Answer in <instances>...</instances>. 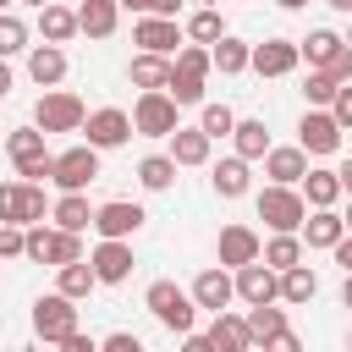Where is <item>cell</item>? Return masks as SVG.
Wrapping results in <instances>:
<instances>
[{"instance_id":"f1b7e54d","label":"cell","mask_w":352,"mask_h":352,"mask_svg":"<svg viewBox=\"0 0 352 352\" xmlns=\"http://www.w3.org/2000/svg\"><path fill=\"white\" fill-rule=\"evenodd\" d=\"M38 33H44V44H72L77 38V11H66V6H44L38 11Z\"/></svg>"},{"instance_id":"f907efd6","label":"cell","mask_w":352,"mask_h":352,"mask_svg":"<svg viewBox=\"0 0 352 352\" xmlns=\"http://www.w3.org/2000/svg\"><path fill=\"white\" fill-rule=\"evenodd\" d=\"M182 352H214V341L198 336V330H187V336H182Z\"/></svg>"},{"instance_id":"2e32d148","label":"cell","mask_w":352,"mask_h":352,"mask_svg":"<svg viewBox=\"0 0 352 352\" xmlns=\"http://www.w3.org/2000/svg\"><path fill=\"white\" fill-rule=\"evenodd\" d=\"M236 297V286H231V275H226V264L220 270H204L198 280H192V302L198 308H209V314H226V302Z\"/></svg>"},{"instance_id":"cb8c5ba5","label":"cell","mask_w":352,"mask_h":352,"mask_svg":"<svg viewBox=\"0 0 352 352\" xmlns=\"http://www.w3.org/2000/svg\"><path fill=\"white\" fill-rule=\"evenodd\" d=\"M209 60H214V72H220V77H236V72H248V60H253V44L226 33L220 44H209Z\"/></svg>"},{"instance_id":"7bdbcfd3","label":"cell","mask_w":352,"mask_h":352,"mask_svg":"<svg viewBox=\"0 0 352 352\" xmlns=\"http://www.w3.org/2000/svg\"><path fill=\"white\" fill-rule=\"evenodd\" d=\"M16 176H22V182H50V176H55V154H44V160H28V165H16Z\"/></svg>"},{"instance_id":"83f0119b","label":"cell","mask_w":352,"mask_h":352,"mask_svg":"<svg viewBox=\"0 0 352 352\" xmlns=\"http://www.w3.org/2000/svg\"><path fill=\"white\" fill-rule=\"evenodd\" d=\"M204 336L214 341V352H248V346H253V336H248V324H242L236 314H214V324H209Z\"/></svg>"},{"instance_id":"5b68a950","label":"cell","mask_w":352,"mask_h":352,"mask_svg":"<svg viewBox=\"0 0 352 352\" xmlns=\"http://www.w3.org/2000/svg\"><path fill=\"white\" fill-rule=\"evenodd\" d=\"M72 330H77V302H72V297L50 292V297H38V302H33V336H38V341L60 346Z\"/></svg>"},{"instance_id":"4fadbf2b","label":"cell","mask_w":352,"mask_h":352,"mask_svg":"<svg viewBox=\"0 0 352 352\" xmlns=\"http://www.w3.org/2000/svg\"><path fill=\"white\" fill-rule=\"evenodd\" d=\"M297 148H302V154H336V148H341L336 116H330V110H308L302 126H297Z\"/></svg>"},{"instance_id":"e575fe53","label":"cell","mask_w":352,"mask_h":352,"mask_svg":"<svg viewBox=\"0 0 352 352\" xmlns=\"http://www.w3.org/2000/svg\"><path fill=\"white\" fill-rule=\"evenodd\" d=\"M187 38H192V44H220V38H226L220 11H214V6H198V11L187 16Z\"/></svg>"},{"instance_id":"f5cc1de1","label":"cell","mask_w":352,"mask_h":352,"mask_svg":"<svg viewBox=\"0 0 352 352\" xmlns=\"http://www.w3.org/2000/svg\"><path fill=\"white\" fill-rule=\"evenodd\" d=\"M176 11H182V0H148L143 16H176Z\"/></svg>"},{"instance_id":"7dc6e473","label":"cell","mask_w":352,"mask_h":352,"mask_svg":"<svg viewBox=\"0 0 352 352\" xmlns=\"http://www.w3.org/2000/svg\"><path fill=\"white\" fill-rule=\"evenodd\" d=\"M0 258H22V226H0Z\"/></svg>"},{"instance_id":"bcb514c9","label":"cell","mask_w":352,"mask_h":352,"mask_svg":"<svg viewBox=\"0 0 352 352\" xmlns=\"http://www.w3.org/2000/svg\"><path fill=\"white\" fill-rule=\"evenodd\" d=\"M324 77H336V82H352V44H341V50H336V60L324 66Z\"/></svg>"},{"instance_id":"6da1fadb","label":"cell","mask_w":352,"mask_h":352,"mask_svg":"<svg viewBox=\"0 0 352 352\" xmlns=\"http://www.w3.org/2000/svg\"><path fill=\"white\" fill-rule=\"evenodd\" d=\"M82 121H88V104L77 94H66V88H44L38 104H33V126L44 138L50 132H82Z\"/></svg>"},{"instance_id":"5bb4252c","label":"cell","mask_w":352,"mask_h":352,"mask_svg":"<svg viewBox=\"0 0 352 352\" xmlns=\"http://www.w3.org/2000/svg\"><path fill=\"white\" fill-rule=\"evenodd\" d=\"M258 248H264V242H258V231H253V226H226V231H220V264H226V270L253 264V258H258Z\"/></svg>"},{"instance_id":"8d00e7d4","label":"cell","mask_w":352,"mask_h":352,"mask_svg":"<svg viewBox=\"0 0 352 352\" xmlns=\"http://www.w3.org/2000/svg\"><path fill=\"white\" fill-rule=\"evenodd\" d=\"M22 258L33 264H55V231L38 220V226H22Z\"/></svg>"},{"instance_id":"7a4b0ae2","label":"cell","mask_w":352,"mask_h":352,"mask_svg":"<svg viewBox=\"0 0 352 352\" xmlns=\"http://www.w3.org/2000/svg\"><path fill=\"white\" fill-rule=\"evenodd\" d=\"M143 302H148V314H154L165 330H176V336H187V330H192V319H198L192 292H182L176 280H154V286L143 292Z\"/></svg>"},{"instance_id":"4dcf8cb0","label":"cell","mask_w":352,"mask_h":352,"mask_svg":"<svg viewBox=\"0 0 352 352\" xmlns=\"http://www.w3.org/2000/svg\"><path fill=\"white\" fill-rule=\"evenodd\" d=\"M94 286H99V280H94V264H88V258H72V264H60V270H55V292H60V297H72V302H77V297H88Z\"/></svg>"},{"instance_id":"30bf717a","label":"cell","mask_w":352,"mask_h":352,"mask_svg":"<svg viewBox=\"0 0 352 352\" xmlns=\"http://www.w3.org/2000/svg\"><path fill=\"white\" fill-rule=\"evenodd\" d=\"M88 264H94V280H99V286H121V280L132 275V264H138V258H132V248H126V242L99 236V248L88 253Z\"/></svg>"},{"instance_id":"836d02e7","label":"cell","mask_w":352,"mask_h":352,"mask_svg":"<svg viewBox=\"0 0 352 352\" xmlns=\"http://www.w3.org/2000/svg\"><path fill=\"white\" fill-rule=\"evenodd\" d=\"M242 324H248V336H253V341H270L275 330H286V308H275V302H253Z\"/></svg>"},{"instance_id":"ba28073f","label":"cell","mask_w":352,"mask_h":352,"mask_svg":"<svg viewBox=\"0 0 352 352\" xmlns=\"http://www.w3.org/2000/svg\"><path fill=\"white\" fill-rule=\"evenodd\" d=\"M82 132H88V148H121L126 138H132V116L126 110H116V104H104V110H88V121H82Z\"/></svg>"},{"instance_id":"d590c367","label":"cell","mask_w":352,"mask_h":352,"mask_svg":"<svg viewBox=\"0 0 352 352\" xmlns=\"http://www.w3.org/2000/svg\"><path fill=\"white\" fill-rule=\"evenodd\" d=\"M170 72H182V77H209L214 72V60H209V44H182L176 55H170Z\"/></svg>"},{"instance_id":"ffe728a7","label":"cell","mask_w":352,"mask_h":352,"mask_svg":"<svg viewBox=\"0 0 352 352\" xmlns=\"http://www.w3.org/2000/svg\"><path fill=\"white\" fill-rule=\"evenodd\" d=\"M116 22H121V6L116 0H82L77 6V33H88V38H110Z\"/></svg>"},{"instance_id":"681fc988","label":"cell","mask_w":352,"mask_h":352,"mask_svg":"<svg viewBox=\"0 0 352 352\" xmlns=\"http://www.w3.org/2000/svg\"><path fill=\"white\" fill-rule=\"evenodd\" d=\"M60 352H99V341H94V336H82V330H72V336L60 341Z\"/></svg>"},{"instance_id":"f546056e","label":"cell","mask_w":352,"mask_h":352,"mask_svg":"<svg viewBox=\"0 0 352 352\" xmlns=\"http://www.w3.org/2000/svg\"><path fill=\"white\" fill-rule=\"evenodd\" d=\"M126 77H132L143 94H148V88H165V82H170V55H143V50H138L132 66H126Z\"/></svg>"},{"instance_id":"6125c7cd","label":"cell","mask_w":352,"mask_h":352,"mask_svg":"<svg viewBox=\"0 0 352 352\" xmlns=\"http://www.w3.org/2000/svg\"><path fill=\"white\" fill-rule=\"evenodd\" d=\"M22 6H33V11H44V6H50V0H22Z\"/></svg>"},{"instance_id":"603a6c76","label":"cell","mask_w":352,"mask_h":352,"mask_svg":"<svg viewBox=\"0 0 352 352\" xmlns=\"http://www.w3.org/2000/svg\"><path fill=\"white\" fill-rule=\"evenodd\" d=\"M209 182H214V192H220V198H242V192L253 187V170H248V160H242V154H226V160L214 165V176H209Z\"/></svg>"},{"instance_id":"1f68e13d","label":"cell","mask_w":352,"mask_h":352,"mask_svg":"<svg viewBox=\"0 0 352 352\" xmlns=\"http://www.w3.org/2000/svg\"><path fill=\"white\" fill-rule=\"evenodd\" d=\"M314 292H319V275H314L308 264H292V270H280V302L302 308V302H314Z\"/></svg>"},{"instance_id":"ab89813d","label":"cell","mask_w":352,"mask_h":352,"mask_svg":"<svg viewBox=\"0 0 352 352\" xmlns=\"http://www.w3.org/2000/svg\"><path fill=\"white\" fill-rule=\"evenodd\" d=\"M198 126H204V138H209V143H214V138H231V126H236V110H231V104H204Z\"/></svg>"},{"instance_id":"4316f807","label":"cell","mask_w":352,"mask_h":352,"mask_svg":"<svg viewBox=\"0 0 352 352\" xmlns=\"http://www.w3.org/2000/svg\"><path fill=\"white\" fill-rule=\"evenodd\" d=\"M258 258H264V264H270V270L280 275V270L302 264V236H297V231H275V236H270V242L258 248Z\"/></svg>"},{"instance_id":"8992f818","label":"cell","mask_w":352,"mask_h":352,"mask_svg":"<svg viewBox=\"0 0 352 352\" xmlns=\"http://www.w3.org/2000/svg\"><path fill=\"white\" fill-rule=\"evenodd\" d=\"M99 176V148H88V143H77V148H66V154H55V187L60 192H88V182Z\"/></svg>"},{"instance_id":"c3c4849f","label":"cell","mask_w":352,"mask_h":352,"mask_svg":"<svg viewBox=\"0 0 352 352\" xmlns=\"http://www.w3.org/2000/svg\"><path fill=\"white\" fill-rule=\"evenodd\" d=\"M258 346H264V352H302V341H297L292 330H275V336H270V341H258Z\"/></svg>"},{"instance_id":"9c48e42d","label":"cell","mask_w":352,"mask_h":352,"mask_svg":"<svg viewBox=\"0 0 352 352\" xmlns=\"http://www.w3.org/2000/svg\"><path fill=\"white\" fill-rule=\"evenodd\" d=\"M231 286H236V297L253 308V302H280V275L264 264V258H253V264H242L236 275H231Z\"/></svg>"},{"instance_id":"03108f58","label":"cell","mask_w":352,"mask_h":352,"mask_svg":"<svg viewBox=\"0 0 352 352\" xmlns=\"http://www.w3.org/2000/svg\"><path fill=\"white\" fill-rule=\"evenodd\" d=\"M198 6H220V0H198Z\"/></svg>"},{"instance_id":"52a82bcc","label":"cell","mask_w":352,"mask_h":352,"mask_svg":"<svg viewBox=\"0 0 352 352\" xmlns=\"http://www.w3.org/2000/svg\"><path fill=\"white\" fill-rule=\"evenodd\" d=\"M143 204H126V198H110V204H99L94 209V231L99 236H110V242H126V236H138L143 231Z\"/></svg>"},{"instance_id":"d4e9b609","label":"cell","mask_w":352,"mask_h":352,"mask_svg":"<svg viewBox=\"0 0 352 352\" xmlns=\"http://www.w3.org/2000/svg\"><path fill=\"white\" fill-rule=\"evenodd\" d=\"M231 143H236V154L253 165V160H264V154H270V126H264L258 116H248V121H236V126H231Z\"/></svg>"},{"instance_id":"be15d7a7","label":"cell","mask_w":352,"mask_h":352,"mask_svg":"<svg viewBox=\"0 0 352 352\" xmlns=\"http://www.w3.org/2000/svg\"><path fill=\"white\" fill-rule=\"evenodd\" d=\"M0 11H11V0H0Z\"/></svg>"},{"instance_id":"3957f363","label":"cell","mask_w":352,"mask_h":352,"mask_svg":"<svg viewBox=\"0 0 352 352\" xmlns=\"http://www.w3.org/2000/svg\"><path fill=\"white\" fill-rule=\"evenodd\" d=\"M176 126H182V104H176L165 88L138 94V104H132V132H143V138H170Z\"/></svg>"},{"instance_id":"484cf974","label":"cell","mask_w":352,"mask_h":352,"mask_svg":"<svg viewBox=\"0 0 352 352\" xmlns=\"http://www.w3.org/2000/svg\"><path fill=\"white\" fill-rule=\"evenodd\" d=\"M50 220H55L60 231H77V236H82V231L94 226V209H88V198H82V192H60V198H55V209H50Z\"/></svg>"},{"instance_id":"f6af8a7d","label":"cell","mask_w":352,"mask_h":352,"mask_svg":"<svg viewBox=\"0 0 352 352\" xmlns=\"http://www.w3.org/2000/svg\"><path fill=\"white\" fill-rule=\"evenodd\" d=\"M99 352H148V346H143L132 330H116V336H104V341H99Z\"/></svg>"},{"instance_id":"94428289","label":"cell","mask_w":352,"mask_h":352,"mask_svg":"<svg viewBox=\"0 0 352 352\" xmlns=\"http://www.w3.org/2000/svg\"><path fill=\"white\" fill-rule=\"evenodd\" d=\"M341 226H346V231H352V204H346V214H341Z\"/></svg>"},{"instance_id":"d6986e66","label":"cell","mask_w":352,"mask_h":352,"mask_svg":"<svg viewBox=\"0 0 352 352\" xmlns=\"http://www.w3.org/2000/svg\"><path fill=\"white\" fill-rule=\"evenodd\" d=\"M297 236H302V248H324V253H330V248L346 236V226H341V214H336V209H314V214L302 220V231H297Z\"/></svg>"},{"instance_id":"7c38bea8","label":"cell","mask_w":352,"mask_h":352,"mask_svg":"<svg viewBox=\"0 0 352 352\" xmlns=\"http://www.w3.org/2000/svg\"><path fill=\"white\" fill-rule=\"evenodd\" d=\"M297 38H264V44H253V60H248V72H258V77H286V72H297Z\"/></svg>"},{"instance_id":"7402d4cb","label":"cell","mask_w":352,"mask_h":352,"mask_svg":"<svg viewBox=\"0 0 352 352\" xmlns=\"http://www.w3.org/2000/svg\"><path fill=\"white\" fill-rule=\"evenodd\" d=\"M209 138H204V126H176L170 132V160H176V170L182 165H209Z\"/></svg>"},{"instance_id":"db71d44e","label":"cell","mask_w":352,"mask_h":352,"mask_svg":"<svg viewBox=\"0 0 352 352\" xmlns=\"http://www.w3.org/2000/svg\"><path fill=\"white\" fill-rule=\"evenodd\" d=\"M336 182H341V192L352 198V160H341V170H336Z\"/></svg>"},{"instance_id":"ac0fdd59","label":"cell","mask_w":352,"mask_h":352,"mask_svg":"<svg viewBox=\"0 0 352 352\" xmlns=\"http://www.w3.org/2000/svg\"><path fill=\"white\" fill-rule=\"evenodd\" d=\"M297 187H302V204H308V209H336V204H341V182H336V170H324V165H308V176H302Z\"/></svg>"},{"instance_id":"e7e4bbea","label":"cell","mask_w":352,"mask_h":352,"mask_svg":"<svg viewBox=\"0 0 352 352\" xmlns=\"http://www.w3.org/2000/svg\"><path fill=\"white\" fill-rule=\"evenodd\" d=\"M346 352H352V330H346Z\"/></svg>"},{"instance_id":"003e7915","label":"cell","mask_w":352,"mask_h":352,"mask_svg":"<svg viewBox=\"0 0 352 352\" xmlns=\"http://www.w3.org/2000/svg\"><path fill=\"white\" fill-rule=\"evenodd\" d=\"M346 44H352V28H346Z\"/></svg>"},{"instance_id":"9f6ffc18","label":"cell","mask_w":352,"mask_h":352,"mask_svg":"<svg viewBox=\"0 0 352 352\" xmlns=\"http://www.w3.org/2000/svg\"><path fill=\"white\" fill-rule=\"evenodd\" d=\"M121 11H148V0H116Z\"/></svg>"},{"instance_id":"8fae6325","label":"cell","mask_w":352,"mask_h":352,"mask_svg":"<svg viewBox=\"0 0 352 352\" xmlns=\"http://www.w3.org/2000/svg\"><path fill=\"white\" fill-rule=\"evenodd\" d=\"M132 44H138L143 55H176V44H182V28H176V16H138V28H132Z\"/></svg>"},{"instance_id":"ee69618b","label":"cell","mask_w":352,"mask_h":352,"mask_svg":"<svg viewBox=\"0 0 352 352\" xmlns=\"http://www.w3.org/2000/svg\"><path fill=\"white\" fill-rule=\"evenodd\" d=\"M330 116H336V126H341V132L352 126V88H346V82L336 88V99H330Z\"/></svg>"},{"instance_id":"6f0895ef","label":"cell","mask_w":352,"mask_h":352,"mask_svg":"<svg viewBox=\"0 0 352 352\" xmlns=\"http://www.w3.org/2000/svg\"><path fill=\"white\" fill-rule=\"evenodd\" d=\"M330 11H341V16H352V0H324Z\"/></svg>"},{"instance_id":"e0dca14e","label":"cell","mask_w":352,"mask_h":352,"mask_svg":"<svg viewBox=\"0 0 352 352\" xmlns=\"http://www.w3.org/2000/svg\"><path fill=\"white\" fill-rule=\"evenodd\" d=\"M264 176H270L275 187H297V182L308 176V154H302V148H270V154H264Z\"/></svg>"},{"instance_id":"91938a15","label":"cell","mask_w":352,"mask_h":352,"mask_svg":"<svg viewBox=\"0 0 352 352\" xmlns=\"http://www.w3.org/2000/svg\"><path fill=\"white\" fill-rule=\"evenodd\" d=\"M275 6H286V11H302V6H308V0H275Z\"/></svg>"},{"instance_id":"277c9868","label":"cell","mask_w":352,"mask_h":352,"mask_svg":"<svg viewBox=\"0 0 352 352\" xmlns=\"http://www.w3.org/2000/svg\"><path fill=\"white\" fill-rule=\"evenodd\" d=\"M258 220L270 226V231H302V220H308V204H302V192L297 187H264L258 192Z\"/></svg>"},{"instance_id":"9a60e30c","label":"cell","mask_w":352,"mask_h":352,"mask_svg":"<svg viewBox=\"0 0 352 352\" xmlns=\"http://www.w3.org/2000/svg\"><path fill=\"white\" fill-rule=\"evenodd\" d=\"M28 77H33L38 88H60V77H66V50H60V44H33V50H28Z\"/></svg>"},{"instance_id":"60d3db41","label":"cell","mask_w":352,"mask_h":352,"mask_svg":"<svg viewBox=\"0 0 352 352\" xmlns=\"http://www.w3.org/2000/svg\"><path fill=\"white\" fill-rule=\"evenodd\" d=\"M336 77H324V72H308V82H302V94H308V110H330V99H336Z\"/></svg>"},{"instance_id":"44dd1931","label":"cell","mask_w":352,"mask_h":352,"mask_svg":"<svg viewBox=\"0 0 352 352\" xmlns=\"http://www.w3.org/2000/svg\"><path fill=\"white\" fill-rule=\"evenodd\" d=\"M341 44H346V38H341L336 28H314L308 38H297V55L308 60V72H324V66L336 60V50H341Z\"/></svg>"},{"instance_id":"816d5d0a","label":"cell","mask_w":352,"mask_h":352,"mask_svg":"<svg viewBox=\"0 0 352 352\" xmlns=\"http://www.w3.org/2000/svg\"><path fill=\"white\" fill-rule=\"evenodd\" d=\"M330 253H336V264H341V270H346V275H352V231H346V236H341V242H336V248H330Z\"/></svg>"},{"instance_id":"11a10c76","label":"cell","mask_w":352,"mask_h":352,"mask_svg":"<svg viewBox=\"0 0 352 352\" xmlns=\"http://www.w3.org/2000/svg\"><path fill=\"white\" fill-rule=\"evenodd\" d=\"M6 94H11V66L0 60V99H6Z\"/></svg>"},{"instance_id":"f35d334b","label":"cell","mask_w":352,"mask_h":352,"mask_svg":"<svg viewBox=\"0 0 352 352\" xmlns=\"http://www.w3.org/2000/svg\"><path fill=\"white\" fill-rule=\"evenodd\" d=\"M22 50H33V44H28V22L11 16V11H0V60H6V55H22Z\"/></svg>"},{"instance_id":"680465c9","label":"cell","mask_w":352,"mask_h":352,"mask_svg":"<svg viewBox=\"0 0 352 352\" xmlns=\"http://www.w3.org/2000/svg\"><path fill=\"white\" fill-rule=\"evenodd\" d=\"M341 302H346V308H352V275H346V280H341Z\"/></svg>"},{"instance_id":"74e56055","label":"cell","mask_w":352,"mask_h":352,"mask_svg":"<svg viewBox=\"0 0 352 352\" xmlns=\"http://www.w3.org/2000/svg\"><path fill=\"white\" fill-rule=\"evenodd\" d=\"M138 182H143L148 192H165V187L176 182V160H170V154H148V160L138 165Z\"/></svg>"},{"instance_id":"b9f144b4","label":"cell","mask_w":352,"mask_h":352,"mask_svg":"<svg viewBox=\"0 0 352 352\" xmlns=\"http://www.w3.org/2000/svg\"><path fill=\"white\" fill-rule=\"evenodd\" d=\"M0 226H22V182H0Z\"/></svg>"},{"instance_id":"d6a6232c","label":"cell","mask_w":352,"mask_h":352,"mask_svg":"<svg viewBox=\"0 0 352 352\" xmlns=\"http://www.w3.org/2000/svg\"><path fill=\"white\" fill-rule=\"evenodd\" d=\"M6 154H11V165H28V160H44L50 148H44V132L38 126H16L6 138Z\"/></svg>"}]
</instances>
